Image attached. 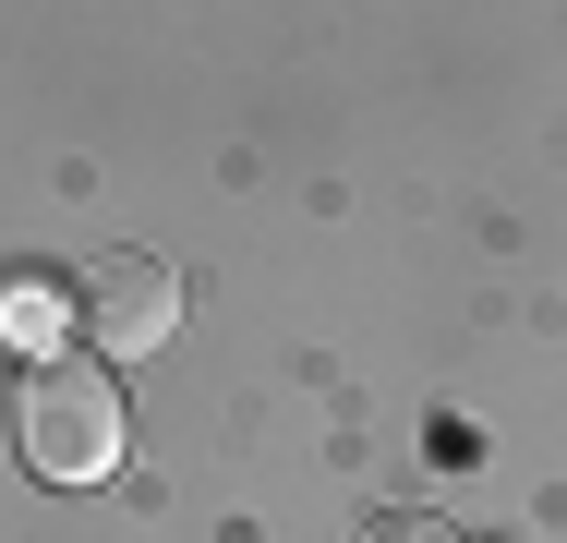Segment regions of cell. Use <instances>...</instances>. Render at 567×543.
<instances>
[{
    "mask_svg": "<svg viewBox=\"0 0 567 543\" xmlns=\"http://www.w3.org/2000/svg\"><path fill=\"white\" fill-rule=\"evenodd\" d=\"M169 338H182V266H169V254H97V266L73 278V350L145 362V350H169Z\"/></svg>",
    "mask_w": 567,
    "mask_h": 543,
    "instance_id": "7a4b0ae2",
    "label": "cell"
},
{
    "mask_svg": "<svg viewBox=\"0 0 567 543\" xmlns=\"http://www.w3.org/2000/svg\"><path fill=\"white\" fill-rule=\"evenodd\" d=\"M362 543H458V532H447V520H423V508H399V520H374Z\"/></svg>",
    "mask_w": 567,
    "mask_h": 543,
    "instance_id": "3957f363",
    "label": "cell"
},
{
    "mask_svg": "<svg viewBox=\"0 0 567 543\" xmlns=\"http://www.w3.org/2000/svg\"><path fill=\"white\" fill-rule=\"evenodd\" d=\"M12 447L37 483H110L133 423H121V375L97 350H61V362H24L12 375Z\"/></svg>",
    "mask_w": 567,
    "mask_h": 543,
    "instance_id": "6da1fadb",
    "label": "cell"
}]
</instances>
